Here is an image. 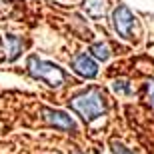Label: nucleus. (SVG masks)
<instances>
[{
  "label": "nucleus",
  "instance_id": "f257e3e1",
  "mask_svg": "<svg viewBox=\"0 0 154 154\" xmlns=\"http://www.w3.org/2000/svg\"><path fill=\"white\" fill-rule=\"evenodd\" d=\"M70 106H72L74 112H78V114L82 116L84 122L96 120L98 116H102L104 110H106L104 96L98 88H88V90L76 94V96L70 100Z\"/></svg>",
  "mask_w": 154,
  "mask_h": 154
},
{
  "label": "nucleus",
  "instance_id": "f03ea898",
  "mask_svg": "<svg viewBox=\"0 0 154 154\" xmlns=\"http://www.w3.org/2000/svg\"><path fill=\"white\" fill-rule=\"evenodd\" d=\"M28 72L34 78L46 82L52 88H58L66 80V74L62 72V68H58L56 64L46 62V60H40L38 56H30L28 58Z\"/></svg>",
  "mask_w": 154,
  "mask_h": 154
},
{
  "label": "nucleus",
  "instance_id": "7ed1b4c3",
  "mask_svg": "<svg viewBox=\"0 0 154 154\" xmlns=\"http://www.w3.org/2000/svg\"><path fill=\"white\" fill-rule=\"evenodd\" d=\"M112 26H114L116 34L122 36L124 40H132V26H134V16H132V12L128 6L120 4L118 8L114 10L112 14Z\"/></svg>",
  "mask_w": 154,
  "mask_h": 154
},
{
  "label": "nucleus",
  "instance_id": "20e7f679",
  "mask_svg": "<svg viewBox=\"0 0 154 154\" xmlns=\"http://www.w3.org/2000/svg\"><path fill=\"white\" fill-rule=\"evenodd\" d=\"M42 116L50 126L60 128V130H74V120L70 118L66 112L62 110H52V108H42Z\"/></svg>",
  "mask_w": 154,
  "mask_h": 154
},
{
  "label": "nucleus",
  "instance_id": "39448f33",
  "mask_svg": "<svg viewBox=\"0 0 154 154\" xmlns=\"http://www.w3.org/2000/svg\"><path fill=\"white\" fill-rule=\"evenodd\" d=\"M72 70L84 78H94L98 74V66L88 54H78L72 58Z\"/></svg>",
  "mask_w": 154,
  "mask_h": 154
},
{
  "label": "nucleus",
  "instance_id": "423d86ee",
  "mask_svg": "<svg viewBox=\"0 0 154 154\" xmlns=\"http://www.w3.org/2000/svg\"><path fill=\"white\" fill-rule=\"evenodd\" d=\"M6 52H8V60H16L18 54L22 52V38L14 34H6Z\"/></svg>",
  "mask_w": 154,
  "mask_h": 154
},
{
  "label": "nucleus",
  "instance_id": "0eeeda50",
  "mask_svg": "<svg viewBox=\"0 0 154 154\" xmlns=\"http://www.w3.org/2000/svg\"><path fill=\"white\" fill-rule=\"evenodd\" d=\"M84 8L92 18H100L106 10V4H104V0H86Z\"/></svg>",
  "mask_w": 154,
  "mask_h": 154
},
{
  "label": "nucleus",
  "instance_id": "6e6552de",
  "mask_svg": "<svg viewBox=\"0 0 154 154\" xmlns=\"http://www.w3.org/2000/svg\"><path fill=\"white\" fill-rule=\"evenodd\" d=\"M90 52H92V56L94 58H98V60H108V56H110V48H108V44H104V42H98V44H92L90 46Z\"/></svg>",
  "mask_w": 154,
  "mask_h": 154
},
{
  "label": "nucleus",
  "instance_id": "1a4fd4ad",
  "mask_svg": "<svg viewBox=\"0 0 154 154\" xmlns=\"http://www.w3.org/2000/svg\"><path fill=\"white\" fill-rule=\"evenodd\" d=\"M112 90L116 94H130V86H128L126 80H116L114 84H112Z\"/></svg>",
  "mask_w": 154,
  "mask_h": 154
},
{
  "label": "nucleus",
  "instance_id": "9d476101",
  "mask_svg": "<svg viewBox=\"0 0 154 154\" xmlns=\"http://www.w3.org/2000/svg\"><path fill=\"white\" fill-rule=\"evenodd\" d=\"M112 152L114 154H132L124 144H120V142H112Z\"/></svg>",
  "mask_w": 154,
  "mask_h": 154
},
{
  "label": "nucleus",
  "instance_id": "9b49d317",
  "mask_svg": "<svg viewBox=\"0 0 154 154\" xmlns=\"http://www.w3.org/2000/svg\"><path fill=\"white\" fill-rule=\"evenodd\" d=\"M146 92H148V100H150V104H152V108H154V80H148V82H146Z\"/></svg>",
  "mask_w": 154,
  "mask_h": 154
},
{
  "label": "nucleus",
  "instance_id": "f8f14e48",
  "mask_svg": "<svg viewBox=\"0 0 154 154\" xmlns=\"http://www.w3.org/2000/svg\"><path fill=\"white\" fill-rule=\"evenodd\" d=\"M4 60V52H2V40H0V62Z\"/></svg>",
  "mask_w": 154,
  "mask_h": 154
}]
</instances>
